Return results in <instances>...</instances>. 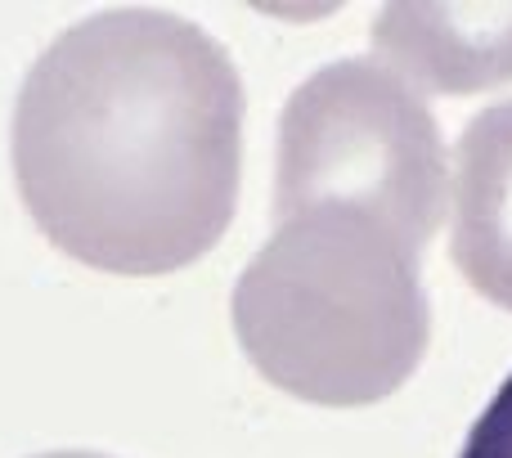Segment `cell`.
<instances>
[{"label":"cell","mask_w":512,"mask_h":458,"mask_svg":"<svg viewBox=\"0 0 512 458\" xmlns=\"http://www.w3.org/2000/svg\"><path fill=\"white\" fill-rule=\"evenodd\" d=\"M445 144L432 108L382 59H342L288 95L274 216L337 207L423 252L445 216Z\"/></svg>","instance_id":"3957f363"},{"label":"cell","mask_w":512,"mask_h":458,"mask_svg":"<svg viewBox=\"0 0 512 458\" xmlns=\"http://www.w3.org/2000/svg\"><path fill=\"white\" fill-rule=\"evenodd\" d=\"M230 315L252 369L324 409L400 391L432 337L418 252L337 207L279 221L239 274Z\"/></svg>","instance_id":"7a4b0ae2"},{"label":"cell","mask_w":512,"mask_h":458,"mask_svg":"<svg viewBox=\"0 0 512 458\" xmlns=\"http://www.w3.org/2000/svg\"><path fill=\"white\" fill-rule=\"evenodd\" d=\"M9 153L32 221L72 261L185 270L221 243L239 203V68L180 14H90L27 68Z\"/></svg>","instance_id":"6da1fadb"},{"label":"cell","mask_w":512,"mask_h":458,"mask_svg":"<svg viewBox=\"0 0 512 458\" xmlns=\"http://www.w3.org/2000/svg\"><path fill=\"white\" fill-rule=\"evenodd\" d=\"M373 45L414 90L472 95L504 86L512 81V5H387Z\"/></svg>","instance_id":"277c9868"},{"label":"cell","mask_w":512,"mask_h":458,"mask_svg":"<svg viewBox=\"0 0 512 458\" xmlns=\"http://www.w3.org/2000/svg\"><path fill=\"white\" fill-rule=\"evenodd\" d=\"M450 252L481 297L512 310V99L459 135Z\"/></svg>","instance_id":"5b68a950"},{"label":"cell","mask_w":512,"mask_h":458,"mask_svg":"<svg viewBox=\"0 0 512 458\" xmlns=\"http://www.w3.org/2000/svg\"><path fill=\"white\" fill-rule=\"evenodd\" d=\"M36 458H108V454H86V450H54V454H36Z\"/></svg>","instance_id":"52a82bcc"},{"label":"cell","mask_w":512,"mask_h":458,"mask_svg":"<svg viewBox=\"0 0 512 458\" xmlns=\"http://www.w3.org/2000/svg\"><path fill=\"white\" fill-rule=\"evenodd\" d=\"M459 458H512V373L499 382L490 405L481 409V418L472 423Z\"/></svg>","instance_id":"8992f818"}]
</instances>
